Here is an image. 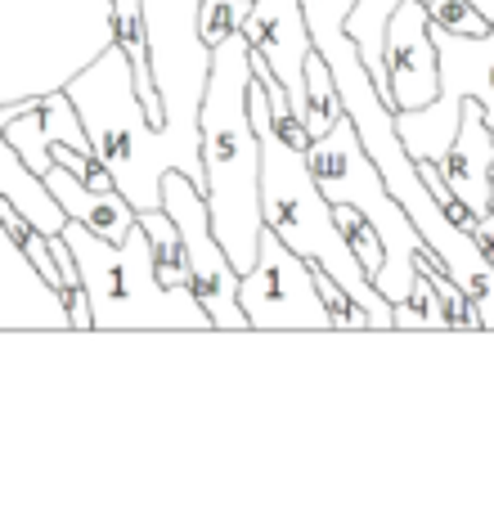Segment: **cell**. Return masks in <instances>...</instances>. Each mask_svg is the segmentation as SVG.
Segmentation results:
<instances>
[{
  "label": "cell",
  "instance_id": "obj_1",
  "mask_svg": "<svg viewBox=\"0 0 494 512\" xmlns=\"http://www.w3.org/2000/svg\"><path fill=\"white\" fill-rule=\"evenodd\" d=\"M252 86V45L247 36H230L212 50L203 108H198V140H203V176L212 230L221 239L234 270L247 274L261 243V140L247 113Z\"/></svg>",
  "mask_w": 494,
  "mask_h": 512
},
{
  "label": "cell",
  "instance_id": "obj_2",
  "mask_svg": "<svg viewBox=\"0 0 494 512\" xmlns=\"http://www.w3.org/2000/svg\"><path fill=\"white\" fill-rule=\"evenodd\" d=\"M63 90H68V99L77 104L81 122H86L95 158L113 171V185L131 198L135 212L162 207V176L171 167L185 171L198 185H207L203 153L180 144L171 131L149 126L122 45H99V54L81 72H72L63 81Z\"/></svg>",
  "mask_w": 494,
  "mask_h": 512
},
{
  "label": "cell",
  "instance_id": "obj_3",
  "mask_svg": "<svg viewBox=\"0 0 494 512\" xmlns=\"http://www.w3.org/2000/svg\"><path fill=\"white\" fill-rule=\"evenodd\" d=\"M247 113H252L256 140H261V221L265 230H274L297 256H306L310 265L328 270L364 310H369L373 328H396V306L378 292V283L369 279V270L360 265V256L346 248L342 230L333 221V203L319 189L315 171L306 162V149L288 144L270 126V108H265V90L247 86Z\"/></svg>",
  "mask_w": 494,
  "mask_h": 512
},
{
  "label": "cell",
  "instance_id": "obj_4",
  "mask_svg": "<svg viewBox=\"0 0 494 512\" xmlns=\"http://www.w3.org/2000/svg\"><path fill=\"white\" fill-rule=\"evenodd\" d=\"M63 239L77 256L95 328H104V333H122V328H194V333H203V328H212L194 288H167L158 279L149 234L140 221L126 230L122 243L99 239L77 221L63 225Z\"/></svg>",
  "mask_w": 494,
  "mask_h": 512
},
{
  "label": "cell",
  "instance_id": "obj_5",
  "mask_svg": "<svg viewBox=\"0 0 494 512\" xmlns=\"http://www.w3.org/2000/svg\"><path fill=\"white\" fill-rule=\"evenodd\" d=\"M306 162H310V171H315L319 189L328 194V203H351L373 221V230L382 234V248H387V261L373 274V283H378V292L391 306L405 301L409 288H414V274L423 270V265H441V256L432 252V243L418 234V225L409 221L400 198L387 189L378 162L364 153L351 117L342 113L333 122V131L310 140Z\"/></svg>",
  "mask_w": 494,
  "mask_h": 512
},
{
  "label": "cell",
  "instance_id": "obj_6",
  "mask_svg": "<svg viewBox=\"0 0 494 512\" xmlns=\"http://www.w3.org/2000/svg\"><path fill=\"white\" fill-rule=\"evenodd\" d=\"M144 27H149V68L162 99V131L180 144L203 153L198 140V108H203L207 72H212V45L198 32V5L203 0H140Z\"/></svg>",
  "mask_w": 494,
  "mask_h": 512
},
{
  "label": "cell",
  "instance_id": "obj_7",
  "mask_svg": "<svg viewBox=\"0 0 494 512\" xmlns=\"http://www.w3.org/2000/svg\"><path fill=\"white\" fill-rule=\"evenodd\" d=\"M436 59H441V95L423 108L396 113V131L405 140V153L414 162L441 158L450 149L463 117V99H477L486 108V122L494 131V23L481 36H454L432 23Z\"/></svg>",
  "mask_w": 494,
  "mask_h": 512
},
{
  "label": "cell",
  "instance_id": "obj_8",
  "mask_svg": "<svg viewBox=\"0 0 494 512\" xmlns=\"http://www.w3.org/2000/svg\"><path fill=\"white\" fill-rule=\"evenodd\" d=\"M162 212L176 221L180 243L189 256V288H194L198 306L207 310L212 328L221 333H247V315L239 306V279L234 261L225 256L221 239L212 230V207H207V189L189 180L185 171L171 167L162 176Z\"/></svg>",
  "mask_w": 494,
  "mask_h": 512
},
{
  "label": "cell",
  "instance_id": "obj_9",
  "mask_svg": "<svg viewBox=\"0 0 494 512\" xmlns=\"http://www.w3.org/2000/svg\"><path fill=\"white\" fill-rule=\"evenodd\" d=\"M239 306L252 333H324L333 328L315 288V265L297 256L274 230H261L252 270L239 279Z\"/></svg>",
  "mask_w": 494,
  "mask_h": 512
},
{
  "label": "cell",
  "instance_id": "obj_10",
  "mask_svg": "<svg viewBox=\"0 0 494 512\" xmlns=\"http://www.w3.org/2000/svg\"><path fill=\"white\" fill-rule=\"evenodd\" d=\"M382 63H387V90L396 113L423 108L441 95V59H436L432 18H427L423 0H400L391 9Z\"/></svg>",
  "mask_w": 494,
  "mask_h": 512
},
{
  "label": "cell",
  "instance_id": "obj_11",
  "mask_svg": "<svg viewBox=\"0 0 494 512\" xmlns=\"http://www.w3.org/2000/svg\"><path fill=\"white\" fill-rule=\"evenodd\" d=\"M243 36L252 45V54H261L274 77L288 86V99L297 108L301 86H306V54L315 50L301 0H252Z\"/></svg>",
  "mask_w": 494,
  "mask_h": 512
},
{
  "label": "cell",
  "instance_id": "obj_12",
  "mask_svg": "<svg viewBox=\"0 0 494 512\" xmlns=\"http://www.w3.org/2000/svg\"><path fill=\"white\" fill-rule=\"evenodd\" d=\"M0 328H68V310L50 279L0 221Z\"/></svg>",
  "mask_w": 494,
  "mask_h": 512
},
{
  "label": "cell",
  "instance_id": "obj_13",
  "mask_svg": "<svg viewBox=\"0 0 494 512\" xmlns=\"http://www.w3.org/2000/svg\"><path fill=\"white\" fill-rule=\"evenodd\" d=\"M5 135H9V144L23 153V162L36 171V176L50 171L54 144H72V149H81V153H95V144H90V135H86V122H81L77 104L68 99V90L18 99V108L5 122Z\"/></svg>",
  "mask_w": 494,
  "mask_h": 512
},
{
  "label": "cell",
  "instance_id": "obj_14",
  "mask_svg": "<svg viewBox=\"0 0 494 512\" xmlns=\"http://www.w3.org/2000/svg\"><path fill=\"white\" fill-rule=\"evenodd\" d=\"M490 167H494V131L486 122V108L477 99H463V117L450 149L436 158V171L445 185L463 198L468 212H490Z\"/></svg>",
  "mask_w": 494,
  "mask_h": 512
},
{
  "label": "cell",
  "instance_id": "obj_15",
  "mask_svg": "<svg viewBox=\"0 0 494 512\" xmlns=\"http://www.w3.org/2000/svg\"><path fill=\"white\" fill-rule=\"evenodd\" d=\"M45 185H50V194L59 198V207L68 212V221L86 225L90 234H99V239H108V243H122L126 230L140 221V212L131 207V198H126L122 189L86 185V180H81L77 171H68L63 162H50Z\"/></svg>",
  "mask_w": 494,
  "mask_h": 512
},
{
  "label": "cell",
  "instance_id": "obj_16",
  "mask_svg": "<svg viewBox=\"0 0 494 512\" xmlns=\"http://www.w3.org/2000/svg\"><path fill=\"white\" fill-rule=\"evenodd\" d=\"M14 108H18V99H14V104H0V194H5L9 203H14L18 212L36 225V230L63 234L68 212H63L59 198L50 194L45 176H36V171L27 167L23 153H18L14 144H9V135H5V122H9V113H14Z\"/></svg>",
  "mask_w": 494,
  "mask_h": 512
},
{
  "label": "cell",
  "instance_id": "obj_17",
  "mask_svg": "<svg viewBox=\"0 0 494 512\" xmlns=\"http://www.w3.org/2000/svg\"><path fill=\"white\" fill-rule=\"evenodd\" d=\"M400 0H355L351 14H346V36L355 41V50H360L364 68H369L373 86L382 90V99L391 104V90H387V63H382V45H387V18L391 9H396ZM427 5V0H423ZM396 108V104H391Z\"/></svg>",
  "mask_w": 494,
  "mask_h": 512
},
{
  "label": "cell",
  "instance_id": "obj_18",
  "mask_svg": "<svg viewBox=\"0 0 494 512\" xmlns=\"http://www.w3.org/2000/svg\"><path fill=\"white\" fill-rule=\"evenodd\" d=\"M342 95H337L333 86V72H328V63L319 59V50L306 54V86H301V99H297V117L301 126L310 131V140H319L324 131H333V122L342 117Z\"/></svg>",
  "mask_w": 494,
  "mask_h": 512
},
{
  "label": "cell",
  "instance_id": "obj_19",
  "mask_svg": "<svg viewBox=\"0 0 494 512\" xmlns=\"http://www.w3.org/2000/svg\"><path fill=\"white\" fill-rule=\"evenodd\" d=\"M140 225L149 234V248H153V270L167 288H189V256H185V243H180V230L162 207H149L140 212Z\"/></svg>",
  "mask_w": 494,
  "mask_h": 512
},
{
  "label": "cell",
  "instance_id": "obj_20",
  "mask_svg": "<svg viewBox=\"0 0 494 512\" xmlns=\"http://www.w3.org/2000/svg\"><path fill=\"white\" fill-rule=\"evenodd\" d=\"M333 221H337V230H342L346 248L360 256V265L369 270V279H373V274L382 270V261H387V248H382V234L373 230L369 216H364L360 207H351V203H333Z\"/></svg>",
  "mask_w": 494,
  "mask_h": 512
},
{
  "label": "cell",
  "instance_id": "obj_21",
  "mask_svg": "<svg viewBox=\"0 0 494 512\" xmlns=\"http://www.w3.org/2000/svg\"><path fill=\"white\" fill-rule=\"evenodd\" d=\"M396 328H414V333H423V328H445L441 292H436V283H432V265H423V270L414 274L409 297L396 301Z\"/></svg>",
  "mask_w": 494,
  "mask_h": 512
},
{
  "label": "cell",
  "instance_id": "obj_22",
  "mask_svg": "<svg viewBox=\"0 0 494 512\" xmlns=\"http://www.w3.org/2000/svg\"><path fill=\"white\" fill-rule=\"evenodd\" d=\"M432 283H436V292H441V315H445V328H450V333H468V328L472 333H486L477 301L450 279L445 265H432Z\"/></svg>",
  "mask_w": 494,
  "mask_h": 512
},
{
  "label": "cell",
  "instance_id": "obj_23",
  "mask_svg": "<svg viewBox=\"0 0 494 512\" xmlns=\"http://www.w3.org/2000/svg\"><path fill=\"white\" fill-rule=\"evenodd\" d=\"M247 9H252V0H203L198 5V32H203V41L216 50L221 41L239 36L247 23Z\"/></svg>",
  "mask_w": 494,
  "mask_h": 512
},
{
  "label": "cell",
  "instance_id": "obj_24",
  "mask_svg": "<svg viewBox=\"0 0 494 512\" xmlns=\"http://www.w3.org/2000/svg\"><path fill=\"white\" fill-rule=\"evenodd\" d=\"M315 288H319V301H324L328 319H333V328H373L369 324V310H364L360 301H355L351 292L333 279V274L319 270V265H315Z\"/></svg>",
  "mask_w": 494,
  "mask_h": 512
},
{
  "label": "cell",
  "instance_id": "obj_25",
  "mask_svg": "<svg viewBox=\"0 0 494 512\" xmlns=\"http://www.w3.org/2000/svg\"><path fill=\"white\" fill-rule=\"evenodd\" d=\"M427 18L454 36H481L490 32V18L472 0H427Z\"/></svg>",
  "mask_w": 494,
  "mask_h": 512
},
{
  "label": "cell",
  "instance_id": "obj_26",
  "mask_svg": "<svg viewBox=\"0 0 494 512\" xmlns=\"http://www.w3.org/2000/svg\"><path fill=\"white\" fill-rule=\"evenodd\" d=\"M472 239H477V248L486 252V261L494 265V212H481L477 225H472Z\"/></svg>",
  "mask_w": 494,
  "mask_h": 512
},
{
  "label": "cell",
  "instance_id": "obj_27",
  "mask_svg": "<svg viewBox=\"0 0 494 512\" xmlns=\"http://www.w3.org/2000/svg\"><path fill=\"white\" fill-rule=\"evenodd\" d=\"M472 5H477V9H481V14H486V18H490V23H494V0H472Z\"/></svg>",
  "mask_w": 494,
  "mask_h": 512
},
{
  "label": "cell",
  "instance_id": "obj_28",
  "mask_svg": "<svg viewBox=\"0 0 494 512\" xmlns=\"http://www.w3.org/2000/svg\"><path fill=\"white\" fill-rule=\"evenodd\" d=\"M490 212H494V167H490Z\"/></svg>",
  "mask_w": 494,
  "mask_h": 512
}]
</instances>
